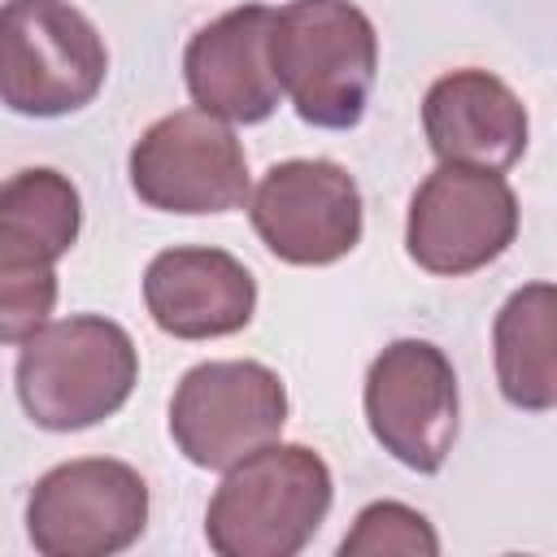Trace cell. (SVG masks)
I'll return each instance as SVG.
<instances>
[{
  "mask_svg": "<svg viewBox=\"0 0 557 557\" xmlns=\"http://www.w3.org/2000/svg\"><path fill=\"white\" fill-rule=\"evenodd\" d=\"M148 527V483L113 457L52 466L26 505V531L44 557H109L131 548Z\"/></svg>",
  "mask_w": 557,
  "mask_h": 557,
  "instance_id": "cell-6",
  "label": "cell"
},
{
  "mask_svg": "<svg viewBox=\"0 0 557 557\" xmlns=\"http://www.w3.org/2000/svg\"><path fill=\"white\" fill-rule=\"evenodd\" d=\"M331 509V470L305 444H265L218 483L205 540L222 557H296Z\"/></svg>",
  "mask_w": 557,
  "mask_h": 557,
  "instance_id": "cell-3",
  "label": "cell"
},
{
  "mask_svg": "<svg viewBox=\"0 0 557 557\" xmlns=\"http://www.w3.org/2000/svg\"><path fill=\"white\" fill-rule=\"evenodd\" d=\"M83 226L78 187L57 170H17L0 187V278L57 274Z\"/></svg>",
  "mask_w": 557,
  "mask_h": 557,
  "instance_id": "cell-14",
  "label": "cell"
},
{
  "mask_svg": "<svg viewBox=\"0 0 557 557\" xmlns=\"http://www.w3.org/2000/svg\"><path fill=\"white\" fill-rule=\"evenodd\" d=\"M17 348V400L44 431H87L113 418L139 383L135 339L100 313L44 322Z\"/></svg>",
  "mask_w": 557,
  "mask_h": 557,
  "instance_id": "cell-1",
  "label": "cell"
},
{
  "mask_svg": "<svg viewBox=\"0 0 557 557\" xmlns=\"http://www.w3.org/2000/svg\"><path fill=\"white\" fill-rule=\"evenodd\" d=\"M518 235V196L496 170L448 165L431 170L405 218V248L426 274H474L492 265Z\"/></svg>",
  "mask_w": 557,
  "mask_h": 557,
  "instance_id": "cell-7",
  "label": "cell"
},
{
  "mask_svg": "<svg viewBox=\"0 0 557 557\" xmlns=\"http://www.w3.org/2000/svg\"><path fill=\"white\" fill-rule=\"evenodd\" d=\"M274 9L239 4L200 26L183 52V78L196 109L222 122H265L278 109V78L270 65Z\"/></svg>",
  "mask_w": 557,
  "mask_h": 557,
  "instance_id": "cell-11",
  "label": "cell"
},
{
  "mask_svg": "<svg viewBox=\"0 0 557 557\" xmlns=\"http://www.w3.org/2000/svg\"><path fill=\"white\" fill-rule=\"evenodd\" d=\"M257 239L287 265H331L361 244L357 178L322 157H296L265 170L248 205Z\"/></svg>",
  "mask_w": 557,
  "mask_h": 557,
  "instance_id": "cell-10",
  "label": "cell"
},
{
  "mask_svg": "<svg viewBox=\"0 0 557 557\" xmlns=\"http://www.w3.org/2000/svg\"><path fill=\"white\" fill-rule=\"evenodd\" d=\"M422 131L440 161L500 174L527 152L531 122L509 83L487 70H453L431 83Z\"/></svg>",
  "mask_w": 557,
  "mask_h": 557,
  "instance_id": "cell-13",
  "label": "cell"
},
{
  "mask_svg": "<svg viewBox=\"0 0 557 557\" xmlns=\"http://www.w3.org/2000/svg\"><path fill=\"white\" fill-rule=\"evenodd\" d=\"M270 65L309 126L348 131L361 122L379 74L374 22L352 0H292L274 9Z\"/></svg>",
  "mask_w": 557,
  "mask_h": 557,
  "instance_id": "cell-2",
  "label": "cell"
},
{
  "mask_svg": "<svg viewBox=\"0 0 557 557\" xmlns=\"http://www.w3.org/2000/svg\"><path fill=\"white\" fill-rule=\"evenodd\" d=\"M144 305L174 339H218L252 322L257 278L222 248H165L144 270Z\"/></svg>",
  "mask_w": 557,
  "mask_h": 557,
  "instance_id": "cell-12",
  "label": "cell"
},
{
  "mask_svg": "<svg viewBox=\"0 0 557 557\" xmlns=\"http://www.w3.org/2000/svg\"><path fill=\"white\" fill-rule=\"evenodd\" d=\"M131 187L161 213H231L248 200V157L222 117L178 109L135 139Z\"/></svg>",
  "mask_w": 557,
  "mask_h": 557,
  "instance_id": "cell-8",
  "label": "cell"
},
{
  "mask_svg": "<svg viewBox=\"0 0 557 557\" xmlns=\"http://www.w3.org/2000/svg\"><path fill=\"white\" fill-rule=\"evenodd\" d=\"M496 383L513 409L540 413L557 405V283L509 292L492 326Z\"/></svg>",
  "mask_w": 557,
  "mask_h": 557,
  "instance_id": "cell-15",
  "label": "cell"
},
{
  "mask_svg": "<svg viewBox=\"0 0 557 557\" xmlns=\"http://www.w3.org/2000/svg\"><path fill=\"white\" fill-rule=\"evenodd\" d=\"M287 422V387L261 361L191 366L170 400V435L200 470H231L274 444Z\"/></svg>",
  "mask_w": 557,
  "mask_h": 557,
  "instance_id": "cell-5",
  "label": "cell"
},
{
  "mask_svg": "<svg viewBox=\"0 0 557 557\" xmlns=\"http://www.w3.org/2000/svg\"><path fill=\"white\" fill-rule=\"evenodd\" d=\"M370 435L400 466L435 474L457 440V374L444 348L426 339L387 344L366 370Z\"/></svg>",
  "mask_w": 557,
  "mask_h": 557,
  "instance_id": "cell-9",
  "label": "cell"
},
{
  "mask_svg": "<svg viewBox=\"0 0 557 557\" xmlns=\"http://www.w3.org/2000/svg\"><path fill=\"white\" fill-rule=\"evenodd\" d=\"M109 52L65 0H9L0 13V96L13 113L61 117L96 100Z\"/></svg>",
  "mask_w": 557,
  "mask_h": 557,
  "instance_id": "cell-4",
  "label": "cell"
},
{
  "mask_svg": "<svg viewBox=\"0 0 557 557\" xmlns=\"http://www.w3.org/2000/svg\"><path fill=\"white\" fill-rule=\"evenodd\" d=\"M344 557H387V553H400V557H435L440 553V535L431 531V522L400 505V500H374L357 513L352 531L344 535L339 544Z\"/></svg>",
  "mask_w": 557,
  "mask_h": 557,
  "instance_id": "cell-16",
  "label": "cell"
}]
</instances>
